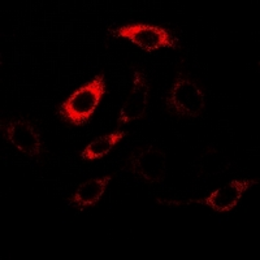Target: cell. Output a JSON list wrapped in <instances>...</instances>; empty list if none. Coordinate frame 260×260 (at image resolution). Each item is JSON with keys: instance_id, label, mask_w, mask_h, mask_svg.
I'll list each match as a JSON object with an SVG mask.
<instances>
[{"instance_id": "cell-1", "label": "cell", "mask_w": 260, "mask_h": 260, "mask_svg": "<svg viewBox=\"0 0 260 260\" xmlns=\"http://www.w3.org/2000/svg\"><path fill=\"white\" fill-rule=\"evenodd\" d=\"M106 94L104 74L95 76L91 81L82 85L67 101L60 104L57 113L62 121L74 126H82L94 115L102 98Z\"/></svg>"}, {"instance_id": "cell-7", "label": "cell", "mask_w": 260, "mask_h": 260, "mask_svg": "<svg viewBox=\"0 0 260 260\" xmlns=\"http://www.w3.org/2000/svg\"><path fill=\"white\" fill-rule=\"evenodd\" d=\"M133 78V89L118 115V126L126 125L136 120H141L147 110L148 94H150V85L147 82V78L145 73L141 71L134 72Z\"/></svg>"}, {"instance_id": "cell-9", "label": "cell", "mask_w": 260, "mask_h": 260, "mask_svg": "<svg viewBox=\"0 0 260 260\" xmlns=\"http://www.w3.org/2000/svg\"><path fill=\"white\" fill-rule=\"evenodd\" d=\"M231 159L224 152H221L216 147H208L199 157L198 164H197V172H198L199 177H213V176L225 173L231 168Z\"/></svg>"}, {"instance_id": "cell-2", "label": "cell", "mask_w": 260, "mask_h": 260, "mask_svg": "<svg viewBox=\"0 0 260 260\" xmlns=\"http://www.w3.org/2000/svg\"><path fill=\"white\" fill-rule=\"evenodd\" d=\"M167 108L181 117H199L206 108V96L197 83L185 74L178 73L177 80L167 95Z\"/></svg>"}, {"instance_id": "cell-3", "label": "cell", "mask_w": 260, "mask_h": 260, "mask_svg": "<svg viewBox=\"0 0 260 260\" xmlns=\"http://www.w3.org/2000/svg\"><path fill=\"white\" fill-rule=\"evenodd\" d=\"M117 38H125L142 50L155 51L161 47L177 48V38L161 26L148 24H129L112 31Z\"/></svg>"}, {"instance_id": "cell-5", "label": "cell", "mask_w": 260, "mask_h": 260, "mask_svg": "<svg viewBox=\"0 0 260 260\" xmlns=\"http://www.w3.org/2000/svg\"><path fill=\"white\" fill-rule=\"evenodd\" d=\"M129 169L147 182L162 183L167 175L166 152L154 145L147 146L132 155Z\"/></svg>"}, {"instance_id": "cell-6", "label": "cell", "mask_w": 260, "mask_h": 260, "mask_svg": "<svg viewBox=\"0 0 260 260\" xmlns=\"http://www.w3.org/2000/svg\"><path fill=\"white\" fill-rule=\"evenodd\" d=\"M4 138L18 151L27 156H38L42 150V142L38 132L25 118H12L2 122Z\"/></svg>"}, {"instance_id": "cell-4", "label": "cell", "mask_w": 260, "mask_h": 260, "mask_svg": "<svg viewBox=\"0 0 260 260\" xmlns=\"http://www.w3.org/2000/svg\"><path fill=\"white\" fill-rule=\"evenodd\" d=\"M259 180H236L231 181L229 183H226L225 186L220 187V189L215 190L213 192H211L208 197L201 199H189V201L185 202H167V201H159L160 203H169V204H191V203H199L204 204V206H208L211 210H213L215 212L219 213H225L229 212V211L233 210L236 207L238 202L241 201L242 195L247 191L250 187H252L254 185H257Z\"/></svg>"}, {"instance_id": "cell-10", "label": "cell", "mask_w": 260, "mask_h": 260, "mask_svg": "<svg viewBox=\"0 0 260 260\" xmlns=\"http://www.w3.org/2000/svg\"><path fill=\"white\" fill-rule=\"evenodd\" d=\"M126 136L125 132H120V130H116L113 133L106 134V136H102L99 138L94 139L91 143L86 146L83 148V151L81 152V157L83 160H96L102 159L103 156H106L108 152L112 151V148L117 145L120 141H122V138Z\"/></svg>"}, {"instance_id": "cell-8", "label": "cell", "mask_w": 260, "mask_h": 260, "mask_svg": "<svg viewBox=\"0 0 260 260\" xmlns=\"http://www.w3.org/2000/svg\"><path fill=\"white\" fill-rule=\"evenodd\" d=\"M111 180H112L111 176H104L102 178H92L82 183L71 198V203L76 207H80L81 210L89 206H94L101 201Z\"/></svg>"}]
</instances>
